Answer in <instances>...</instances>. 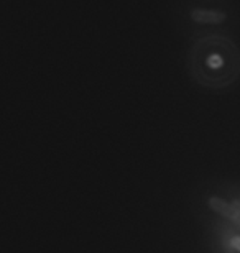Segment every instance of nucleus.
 I'll return each instance as SVG.
<instances>
[{"label": "nucleus", "instance_id": "7ed1b4c3", "mask_svg": "<svg viewBox=\"0 0 240 253\" xmlns=\"http://www.w3.org/2000/svg\"><path fill=\"white\" fill-rule=\"evenodd\" d=\"M211 253H240V232L222 224H204Z\"/></svg>", "mask_w": 240, "mask_h": 253}, {"label": "nucleus", "instance_id": "20e7f679", "mask_svg": "<svg viewBox=\"0 0 240 253\" xmlns=\"http://www.w3.org/2000/svg\"><path fill=\"white\" fill-rule=\"evenodd\" d=\"M192 22L201 25H221L226 22L227 13L221 10H206V8H194L190 13Z\"/></svg>", "mask_w": 240, "mask_h": 253}, {"label": "nucleus", "instance_id": "f03ea898", "mask_svg": "<svg viewBox=\"0 0 240 253\" xmlns=\"http://www.w3.org/2000/svg\"><path fill=\"white\" fill-rule=\"evenodd\" d=\"M194 211L202 224H222L240 232V181H209L196 192Z\"/></svg>", "mask_w": 240, "mask_h": 253}, {"label": "nucleus", "instance_id": "f257e3e1", "mask_svg": "<svg viewBox=\"0 0 240 253\" xmlns=\"http://www.w3.org/2000/svg\"><path fill=\"white\" fill-rule=\"evenodd\" d=\"M192 79L207 89H224L236 83L240 74V53L224 38H207L194 44L190 56Z\"/></svg>", "mask_w": 240, "mask_h": 253}]
</instances>
